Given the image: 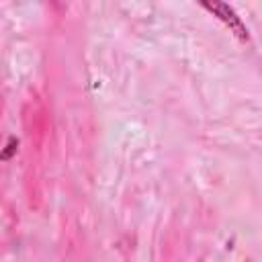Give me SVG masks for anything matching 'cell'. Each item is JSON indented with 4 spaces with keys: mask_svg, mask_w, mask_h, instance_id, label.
<instances>
[{
    "mask_svg": "<svg viewBox=\"0 0 262 262\" xmlns=\"http://www.w3.org/2000/svg\"><path fill=\"white\" fill-rule=\"evenodd\" d=\"M16 149H18V139L16 137H10L8 143H6V147L0 151V160H10L16 154Z\"/></svg>",
    "mask_w": 262,
    "mask_h": 262,
    "instance_id": "7a4b0ae2",
    "label": "cell"
},
{
    "mask_svg": "<svg viewBox=\"0 0 262 262\" xmlns=\"http://www.w3.org/2000/svg\"><path fill=\"white\" fill-rule=\"evenodd\" d=\"M201 6L205 10H209L215 18H219L229 29V33H233L242 43H248L250 41V31H248L246 23L242 20V16L227 2H201Z\"/></svg>",
    "mask_w": 262,
    "mask_h": 262,
    "instance_id": "6da1fadb",
    "label": "cell"
}]
</instances>
